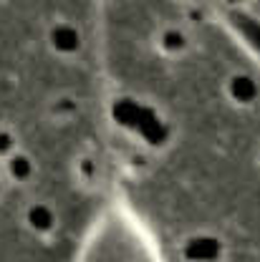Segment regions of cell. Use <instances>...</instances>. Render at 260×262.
<instances>
[{
  "label": "cell",
  "instance_id": "6da1fadb",
  "mask_svg": "<svg viewBox=\"0 0 260 262\" xmlns=\"http://www.w3.org/2000/svg\"><path fill=\"white\" fill-rule=\"evenodd\" d=\"M56 40H58V46L68 48V46H73V43H76V35H71L66 28H61V31H58V35H56Z\"/></svg>",
  "mask_w": 260,
  "mask_h": 262
}]
</instances>
